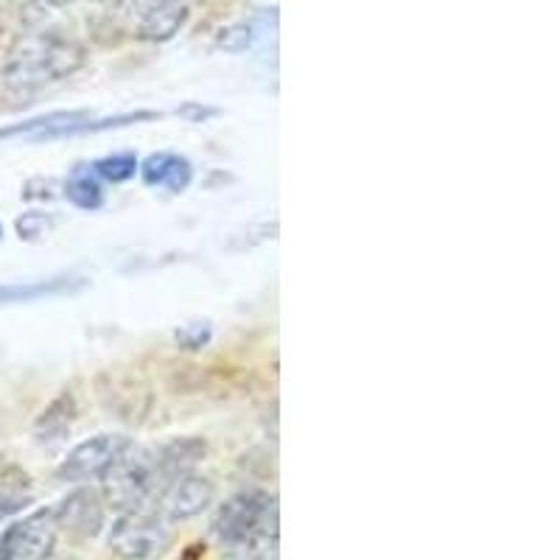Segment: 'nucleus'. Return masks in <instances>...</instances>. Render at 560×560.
I'll return each mask as SVG.
<instances>
[{
  "label": "nucleus",
  "mask_w": 560,
  "mask_h": 560,
  "mask_svg": "<svg viewBox=\"0 0 560 560\" xmlns=\"http://www.w3.org/2000/svg\"><path fill=\"white\" fill-rule=\"evenodd\" d=\"M93 3H104V0H93Z\"/></svg>",
  "instance_id": "obj_24"
},
{
  "label": "nucleus",
  "mask_w": 560,
  "mask_h": 560,
  "mask_svg": "<svg viewBox=\"0 0 560 560\" xmlns=\"http://www.w3.org/2000/svg\"><path fill=\"white\" fill-rule=\"evenodd\" d=\"M177 115L179 118H185L188 124H205V121H210V118H217L219 109L205 107V104H199V102H185L177 107Z\"/></svg>",
  "instance_id": "obj_21"
},
{
  "label": "nucleus",
  "mask_w": 560,
  "mask_h": 560,
  "mask_svg": "<svg viewBox=\"0 0 560 560\" xmlns=\"http://www.w3.org/2000/svg\"><path fill=\"white\" fill-rule=\"evenodd\" d=\"M107 541L124 560H158L172 547V529L154 510H132L118 513Z\"/></svg>",
  "instance_id": "obj_3"
},
{
  "label": "nucleus",
  "mask_w": 560,
  "mask_h": 560,
  "mask_svg": "<svg viewBox=\"0 0 560 560\" xmlns=\"http://www.w3.org/2000/svg\"><path fill=\"white\" fill-rule=\"evenodd\" d=\"M57 224L59 219L54 213H45V210H26L14 219V230L23 242H37V238L48 236Z\"/></svg>",
  "instance_id": "obj_16"
},
{
  "label": "nucleus",
  "mask_w": 560,
  "mask_h": 560,
  "mask_svg": "<svg viewBox=\"0 0 560 560\" xmlns=\"http://www.w3.org/2000/svg\"><path fill=\"white\" fill-rule=\"evenodd\" d=\"M0 238H3V224H0Z\"/></svg>",
  "instance_id": "obj_23"
},
{
  "label": "nucleus",
  "mask_w": 560,
  "mask_h": 560,
  "mask_svg": "<svg viewBox=\"0 0 560 560\" xmlns=\"http://www.w3.org/2000/svg\"><path fill=\"white\" fill-rule=\"evenodd\" d=\"M90 280L73 278V275H54V278L20 280L0 287V306H14V303H37L48 298H70L88 289Z\"/></svg>",
  "instance_id": "obj_8"
},
{
  "label": "nucleus",
  "mask_w": 560,
  "mask_h": 560,
  "mask_svg": "<svg viewBox=\"0 0 560 560\" xmlns=\"http://www.w3.org/2000/svg\"><path fill=\"white\" fill-rule=\"evenodd\" d=\"M104 508L107 504L98 490L77 488L54 508V516H57L59 529H68L70 535H79V538H96L104 529V516H107Z\"/></svg>",
  "instance_id": "obj_7"
},
{
  "label": "nucleus",
  "mask_w": 560,
  "mask_h": 560,
  "mask_svg": "<svg viewBox=\"0 0 560 560\" xmlns=\"http://www.w3.org/2000/svg\"><path fill=\"white\" fill-rule=\"evenodd\" d=\"M188 14H191L188 0H168L166 7H160L147 20H140L138 37L147 39V43H168L183 32Z\"/></svg>",
  "instance_id": "obj_12"
},
{
  "label": "nucleus",
  "mask_w": 560,
  "mask_h": 560,
  "mask_svg": "<svg viewBox=\"0 0 560 560\" xmlns=\"http://www.w3.org/2000/svg\"><path fill=\"white\" fill-rule=\"evenodd\" d=\"M135 443L127 438V434L118 432H104L96 434V438L82 440L79 446H73L68 452V457L59 463L57 477L59 482L68 485H84V482H96L104 474L113 468L124 454L132 448Z\"/></svg>",
  "instance_id": "obj_4"
},
{
  "label": "nucleus",
  "mask_w": 560,
  "mask_h": 560,
  "mask_svg": "<svg viewBox=\"0 0 560 560\" xmlns=\"http://www.w3.org/2000/svg\"><path fill=\"white\" fill-rule=\"evenodd\" d=\"M168 0H115V14L127 20H147L149 14L166 7Z\"/></svg>",
  "instance_id": "obj_19"
},
{
  "label": "nucleus",
  "mask_w": 560,
  "mask_h": 560,
  "mask_svg": "<svg viewBox=\"0 0 560 560\" xmlns=\"http://www.w3.org/2000/svg\"><path fill=\"white\" fill-rule=\"evenodd\" d=\"M213 502H217V485L210 482L208 477H199V474L191 471L160 490L149 510H154L166 524H177L197 518Z\"/></svg>",
  "instance_id": "obj_6"
},
{
  "label": "nucleus",
  "mask_w": 560,
  "mask_h": 560,
  "mask_svg": "<svg viewBox=\"0 0 560 560\" xmlns=\"http://www.w3.org/2000/svg\"><path fill=\"white\" fill-rule=\"evenodd\" d=\"M208 454V443L197 434H185V438H172L166 443L154 446V457H158L160 474L163 482H174L177 477L191 474Z\"/></svg>",
  "instance_id": "obj_11"
},
{
  "label": "nucleus",
  "mask_w": 560,
  "mask_h": 560,
  "mask_svg": "<svg viewBox=\"0 0 560 560\" xmlns=\"http://www.w3.org/2000/svg\"><path fill=\"white\" fill-rule=\"evenodd\" d=\"M88 62V51L77 39L59 32H37L20 37L9 51L3 84L9 93L34 96L43 88L73 77Z\"/></svg>",
  "instance_id": "obj_1"
},
{
  "label": "nucleus",
  "mask_w": 560,
  "mask_h": 560,
  "mask_svg": "<svg viewBox=\"0 0 560 560\" xmlns=\"http://www.w3.org/2000/svg\"><path fill=\"white\" fill-rule=\"evenodd\" d=\"M275 32H278V9H258L247 20L224 26L217 34V48L224 54H247Z\"/></svg>",
  "instance_id": "obj_9"
},
{
  "label": "nucleus",
  "mask_w": 560,
  "mask_h": 560,
  "mask_svg": "<svg viewBox=\"0 0 560 560\" xmlns=\"http://www.w3.org/2000/svg\"><path fill=\"white\" fill-rule=\"evenodd\" d=\"M210 337H213V328H210V323H205V319L185 323L174 331V342L183 350H202L205 345L210 342Z\"/></svg>",
  "instance_id": "obj_17"
},
{
  "label": "nucleus",
  "mask_w": 560,
  "mask_h": 560,
  "mask_svg": "<svg viewBox=\"0 0 560 560\" xmlns=\"http://www.w3.org/2000/svg\"><path fill=\"white\" fill-rule=\"evenodd\" d=\"M28 504V497L23 493V488H14V485H0V522L18 510H23Z\"/></svg>",
  "instance_id": "obj_20"
},
{
  "label": "nucleus",
  "mask_w": 560,
  "mask_h": 560,
  "mask_svg": "<svg viewBox=\"0 0 560 560\" xmlns=\"http://www.w3.org/2000/svg\"><path fill=\"white\" fill-rule=\"evenodd\" d=\"M62 191V183L54 177H34L23 185V199L26 202H51Z\"/></svg>",
  "instance_id": "obj_18"
},
{
  "label": "nucleus",
  "mask_w": 560,
  "mask_h": 560,
  "mask_svg": "<svg viewBox=\"0 0 560 560\" xmlns=\"http://www.w3.org/2000/svg\"><path fill=\"white\" fill-rule=\"evenodd\" d=\"M79 407H77V395L65 389L54 398L48 407L43 409V415L34 423V434H37L39 443H54V440H62L65 434H70V427L77 420Z\"/></svg>",
  "instance_id": "obj_13"
},
{
  "label": "nucleus",
  "mask_w": 560,
  "mask_h": 560,
  "mask_svg": "<svg viewBox=\"0 0 560 560\" xmlns=\"http://www.w3.org/2000/svg\"><path fill=\"white\" fill-rule=\"evenodd\" d=\"M166 488L154 448H129L102 477V499L115 513L149 510L160 490Z\"/></svg>",
  "instance_id": "obj_2"
},
{
  "label": "nucleus",
  "mask_w": 560,
  "mask_h": 560,
  "mask_svg": "<svg viewBox=\"0 0 560 560\" xmlns=\"http://www.w3.org/2000/svg\"><path fill=\"white\" fill-rule=\"evenodd\" d=\"M45 3H51V7H68L73 0H45Z\"/></svg>",
  "instance_id": "obj_22"
},
{
  "label": "nucleus",
  "mask_w": 560,
  "mask_h": 560,
  "mask_svg": "<svg viewBox=\"0 0 560 560\" xmlns=\"http://www.w3.org/2000/svg\"><path fill=\"white\" fill-rule=\"evenodd\" d=\"M57 533L54 508L37 510L0 535V560H45L57 544Z\"/></svg>",
  "instance_id": "obj_5"
},
{
  "label": "nucleus",
  "mask_w": 560,
  "mask_h": 560,
  "mask_svg": "<svg viewBox=\"0 0 560 560\" xmlns=\"http://www.w3.org/2000/svg\"><path fill=\"white\" fill-rule=\"evenodd\" d=\"M138 166H140V160L135 158L132 152H118V154H107V158L96 160L90 168H93V174H96L98 179H104V183L121 185V183H129V179L138 174Z\"/></svg>",
  "instance_id": "obj_15"
},
{
  "label": "nucleus",
  "mask_w": 560,
  "mask_h": 560,
  "mask_svg": "<svg viewBox=\"0 0 560 560\" xmlns=\"http://www.w3.org/2000/svg\"><path fill=\"white\" fill-rule=\"evenodd\" d=\"M140 179L149 188H166L168 194H183L194 179L191 160L174 152H154L138 166Z\"/></svg>",
  "instance_id": "obj_10"
},
{
  "label": "nucleus",
  "mask_w": 560,
  "mask_h": 560,
  "mask_svg": "<svg viewBox=\"0 0 560 560\" xmlns=\"http://www.w3.org/2000/svg\"><path fill=\"white\" fill-rule=\"evenodd\" d=\"M62 194L79 210H98L104 205V185L90 166L73 168L62 183Z\"/></svg>",
  "instance_id": "obj_14"
}]
</instances>
